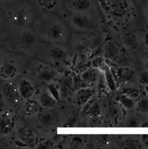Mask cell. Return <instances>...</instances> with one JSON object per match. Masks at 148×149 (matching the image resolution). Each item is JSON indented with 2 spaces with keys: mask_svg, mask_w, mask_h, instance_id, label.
Wrapping results in <instances>:
<instances>
[{
  "mask_svg": "<svg viewBox=\"0 0 148 149\" xmlns=\"http://www.w3.org/2000/svg\"><path fill=\"white\" fill-rule=\"evenodd\" d=\"M36 13L28 0L0 5L2 39L31 27Z\"/></svg>",
  "mask_w": 148,
  "mask_h": 149,
  "instance_id": "cell-2",
  "label": "cell"
},
{
  "mask_svg": "<svg viewBox=\"0 0 148 149\" xmlns=\"http://www.w3.org/2000/svg\"><path fill=\"white\" fill-rule=\"evenodd\" d=\"M143 30H138L118 36L121 45L128 52L137 51L143 44Z\"/></svg>",
  "mask_w": 148,
  "mask_h": 149,
  "instance_id": "cell-13",
  "label": "cell"
},
{
  "mask_svg": "<svg viewBox=\"0 0 148 149\" xmlns=\"http://www.w3.org/2000/svg\"><path fill=\"white\" fill-rule=\"evenodd\" d=\"M36 14L45 12H55L59 0H28Z\"/></svg>",
  "mask_w": 148,
  "mask_h": 149,
  "instance_id": "cell-19",
  "label": "cell"
},
{
  "mask_svg": "<svg viewBox=\"0 0 148 149\" xmlns=\"http://www.w3.org/2000/svg\"><path fill=\"white\" fill-rule=\"evenodd\" d=\"M7 51L31 58H36L43 42L32 27L3 40Z\"/></svg>",
  "mask_w": 148,
  "mask_h": 149,
  "instance_id": "cell-6",
  "label": "cell"
},
{
  "mask_svg": "<svg viewBox=\"0 0 148 149\" xmlns=\"http://www.w3.org/2000/svg\"><path fill=\"white\" fill-rule=\"evenodd\" d=\"M98 76V69L95 68L86 69L81 74V79L86 82H93L95 81Z\"/></svg>",
  "mask_w": 148,
  "mask_h": 149,
  "instance_id": "cell-22",
  "label": "cell"
},
{
  "mask_svg": "<svg viewBox=\"0 0 148 149\" xmlns=\"http://www.w3.org/2000/svg\"><path fill=\"white\" fill-rule=\"evenodd\" d=\"M21 1H24V0H0V5L7 4V3H10L16 2H19Z\"/></svg>",
  "mask_w": 148,
  "mask_h": 149,
  "instance_id": "cell-33",
  "label": "cell"
},
{
  "mask_svg": "<svg viewBox=\"0 0 148 149\" xmlns=\"http://www.w3.org/2000/svg\"><path fill=\"white\" fill-rule=\"evenodd\" d=\"M5 50H6V49H5L3 40H0V59H1V56H2L3 54L4 53V52L5 51Z\"/></svg>",
  "mask_w": 148,
  "mask_h": 149,
  "instance_id": "cell-32",
  "label": "cell"
},
{
  "mask_svg": "<svg viewBox=\"0 0 148 149\" xmlns=\"http://www.w3.org/2000/svg\"><path fill=\"white\" fill-rule=\"evenodd\" d=\"M60 107L59 102L56 106L42 109L35 116L24 120L34 129L40 138L53 139L56 128L63 121V116Z\"/></svg>",
  "mask_w": 148,
  "mask_h": 149,
  "instance_id": "cell-7",
  "label": "cell"
},
{
  "mask_svg": "<svg viewBox=\"0 0 148 149\" xmlns=\"http://www.w3.org/2000/svg\"><path fill=\"white\" fill-rule=\"evenodd\" d=\"M33 59L5 50L0 59V80H13L23 76Z\"/></svg>",
  "mask_w": 148,
  "mask_h": 149,
  "instance_id": "cell-9",
  "label": "cell"
},
{
  "mask_svg": "<svg viewBox=\"0 0 148 149\" xmlns=\"http://www.w3.org/2000/svg\"><path fill=\"white\" fill-rule=\"evenodd\" d=\"M12 137L19 148H37L41 139L34 129L19 116L15 122Z\"/></svg>",
  "mask_w": 148,
  "mask_h": 149,
  "instance_id": "cell-10",
  "label": "cell"
},
{
  "mask_svg": "<svg viewBox=\"0 0 148 149\" xmlns=\"http://www.w3.org/2000/svg\"><path fill=\"white\" fill-rule=\"evenodd\" d=\"M73 32L102 35L109 33L102 15L62 13L58 15Z\"/></svg>",
  "mask_w": 148,
  "mask_h": 149,
  "instance_id": "cell-4",
  "label": "cell"
},
{
  "mask_svg": "<svg viewBox=\"0 0 148 149\" xmlns=\"http://www.w3.org/2000/svg\"><path fill=\"white\" fill-rule=\"evenodd\" d=\"M0 148H19V146L13 137L1 138Z\"/></svg>",
  "mask_w": 148,
  "mask_h": 149,
  "instance_id": "cell-25",
  "label": "cell"
},
{
  "mask_svg": "<svg viewBox=\"0 0 148 149\" xmlns=\"http://www.w3.org/2000/svg\"><path fill=\"white\" fill-rule=\"evenodd\" d=\"M24 74L38 87L49 86L56 84L64 76V70L34 58Z\"/></svg>",
  "mask_w": 148,
  "mask_h": 149,
  "instance_id": "cell-8",
  "label": "cell"
},
{
  "mask_svg": "<svg viewBox=\"0 0 148 149\" xmlns=\"http://www.w3.org/2000/svg\"><path fill=\"white\" fill-rule=\"evenodd\" d=\"M31 27L44 42H68L72 33L64 20L54 12L36 14Z\"/></svg>",
  "mask_w": 148,
  "mask_h": 149,
  "instance_id": "cell-3",
  "label": "cell"
},
{
  "mask_svg": "<svg viewBox=\"0 0 148 149\" xmlns=\"http://www.w3.org/2000/svg\"><path fill=\"white\" fill-rule=\"evenodd\" d=\"M143 44L148 47V30H143Z\"/></svg>",
  "mask_w": 148,
  "mask_h": 149,
  "instance_id": "cell-30",
  "label": "cell"
},
{
  "mask_svg": "<svg viewBox=\"0 0 148 149\" xmlns=\"http://www.w3.org/2000/svg\"><path fill=\"white\" fill-rule=\"evenodd\" d=\"M42 109L35 100L31 98L23 101L17 115L23 119L26 120L37 115Z\"/></svg>",
  "mask_w": 148,
  "mask_h": 149,
  "instance_id": "cell-18",
  "label": "cell"
},
{
  "mask_svg": "<svg viewBox=\"0 0 148 149\" xmlns=\"http://www.w3.org/2000/svg\"><path fill=\"white\" fill-rule=\"evenodd\" d=\"M3 40L2 38V36H1V29H0V40Z\"/></svg>",
  "mask_w": 148,
  "mask_h": 149,
  "instance_id": "cell-35",
  "label": "cell"
},
{
  "mask_svg": "<svg viewBox=\"0 0 148 149\" xmlns=\"http://www.w3.org/2000/svg\"><path fill=\"white\" fill-rule=\"evenodd\" d=\"M142 29L148 30V0H143L139 5Z\"/></svg>",
  "mask_w": 148,
  "mask_h": 149,
  "instance_id": "cell-20",
  "label": "cell"
},
{
  "mask_svg": "<svg viewBox=\"0 0 148 149\" xmlns=\"http://www.w3.org/2000/svg\"><path fill=\"white\" fill-rule=\"evenodd\" d=\"M110 34L120 36L142 29L139 6L134 0H97Z\"/></svg>",
  "mask_w": 148,
  "mask_h": 149,
  "instance_id": "cell-1",
  "label": "cell"
},
{
  "mask_svg": "<svg viewBox=\"0 0 148 149\" xmlns=\"http://www.w3.org/2000/svg\"><path fill=\"white\" fill-rule=\"evenodd\" d=\"M93 94V90L90 88L78 90L75 94L76 102L79 105L85 104Z\"/></svg>",
  "mask_w": 148,
  "mask_h": 149,
  "instance_id": "cell-21",
  "label": "cell"
},
{
  "mask_svg": "<svg viewBox=\"0 0 148 149\" xmlns=\"http://www.w3.org/2000/svg\"><path fill=\"white\" fill-rule=\"evenodd\" d=\"M0 85H1V80H0Z\"/></svg>",
  "mask_w": 148,
  "mask_h": 149,
  "instance_id": "cell-37",
  "label": "cell"
},
{
  "mask_svg": "<svg viewBox=\"0 0 148 149\" xmlns=\"http://www.w3.org/2000/svg\"><path fill=\"white\" fill-rule=\"evenodd\" d=\"M136 79L139 83L146 86H148V72L142 70L136 74Z\"/></svg>",
  "mask_w": 148,
  "mask_h": 149,
  "instance_id": "cell-27",
  "label": "cell"
},
{
  "mask_svg": "<svg viewBox=\"0 0 148 149\" xmlns=\"http://www.w3.org/2000/svg\"><path fill=\"white\" fill-rule=\"evenodd\" d=\"M110 35V36H107L103 44V54L104 58L114 61L118 58L122 47L118 36Z\"/></svg>",
  "mask_w": 148,
  "mask_h": 149,
  "instance_id": "cell-15",
  "label": "cell"
},
{
  "mask_svg": "<svg viewBox=\"0 0 148 149\" xmlns=\"http://www.w3.org/2000/svg\"><path fill=\"white\" fill-rule=\"evenodd\" d=\"M135 108L136 111L141 113H148V95L140 98L136 102Z\"/></svg>",
  "mask_w": 148,
  "mask_h": 149,
  "instance_id": "cell-23",
  "label": "cell"
},
{
  "mask_svg": "<svg viewBox=\"0 0 148 149\" xmlns=\"http://www.w3.org/2000/svg\"><path fill=\"white\" fill-rule=\"evenodd\" d=\"M136 2V3L138 5V6L139 5V4L142 2V1H143V0H134Z\"/></svg>",
  "mask_w": 148,
  "mask_h": 149,
  "instance_id": "cell-34",
  "label": "cell"
},
{
  "mask_svg": "<svg viewBox=\"0 0 148 149\" xmlns=\"http://www.w3.org/2000/svg\"><path fill=\"white\" fill-rule=\"evenodd\" d=\"M146 48V51L143 49V52H139V62L142 66L143 70L148 72V47L145 45Z\"/></svg>",
  "mask_w": 148,
  "mask_h": 149,
  "instance_id": "cell-26",
  "label": "cell"
},
{
  "mask_svg": "<svg viewBox=\"0 0 148 149\" xmlns=\"http://www.w3.org/2000/svg\"><path fill=\"white\" fill-rule=\"evenodd\" d=\"M140 122L139 119L135 115L130 116L128 118L125 125L128 127H138L139 126Z\"/></svg>",
  "mask_w": 148,
  "mask_h": 149,
  "instance_id": "cell-28",
  "label": "cell"
},
{
  "mask_svg": "<svg viewBox=\"0 0 148 149\" xmlns=\"http://www.w3.org/2000/svg\"><path fill=\"white\" fill-rule=\"evenodd\" d=\"M146 88H147V93H148V86H146Z\"/></svg>",
  "mask_w": 148,
  "mask_h": 149,
  "instance_id": "cell-36",
  "label": "cell"
},
{
  "mask_svg": "<svg viewBox=\"0 0 148 149\" xmlns=\"http://www.w3.org/2000/svg\"><path fill=\"white\" fill-rule=\"evenodd\" d=\"M0 93L8 108L17 114L24 101L19 93L16 79L8 81L1 80Z\"/></svg>",
  "mask_w": 148,
  "mask_h": 149,
  "instance_id": "cell-12",
  "label": "cell"
},
{
  "mask_svg": "<svg viewBox=\"0 0 148 149\" xmlns=\"http://www.w3.org/2000/svg\"><path fill=\"white\" fill-rule=\"evenodd\" d=\"M141 139L143 145L145 146L146 147L148 148V134H144L142 136Z\"/></svg>",
  "mask_w": 148,
  "mask_h": 149,
  "instance_id": "cell-31",
  "label": "cell"
},
{
  "mask_svg": "<svg viewBox=\"0 0 148 149\" xmlns=\"http://www.w3.org/2000/svg\"><path fill=\"white\" fill-rule=\"evenodd\" d=\"M75 53L68 42H44L36 58L64 70L70 68Z\"/></svg>",
  "mask_w": 148,
  "mask_h": 149,
  "instance_id": "cell-5",
  "label": "cell"
},
{
  "mask_svg": "<svg viewBox=\"0 0 148 149\" xmlns=\"http://www.w3.org/2000/svg\"><path fill=\"white\" fill-rule=\"evenodd\" d=\"M33 98L43 109L54 107L60 102L46 86H38Z\"/></svg>",
  "mask_w": 148,
  "mask_h": 149,
  "instance_id": "cell-16",
  "label": "cell"
},
{
  "mask_svg": "<svg viewBox=\"0 0 148 149\" xmlns=\"http://www.w3.org/2000/svg\"><path fill=\"white\" fill-rule=\"evenodd\" d=\"M119 101L122 106L127 109H133L136 105V102L132 97L124 94L119 97Z\"/></svg>",
  "mask_w": 148,
  "mask_h": 149,
  "instance_id": "cell-24",
  "label": "cell"
},
{
  "mask_svg": "<svg viewBox=\"0 0 148 149\" xmlns=\"http://www.w3.org/2000/svg\"><path fill=\"white\" fill-rule=\"evenodd\" d=\"M54 12L102 15L97 0H59Z\"/></svg>",
  "mask_w": 148,
  "mask_h": 149,
  "instance_id": "cell-11",
  "label": "cell"
},
{
  "mask_svg": "<svg viewBox=\"0 0 148 149\" xmlns=\"http://www.w3.org/2000/svg\"><path fill=\"white\" fill-rule=\"evenodd\" d=\"M7 109H9L8 107H7L5 100L2 97V95H1V93H0V112H2Z\"/></svg>",
  "mask_w": 148,
  "mask_h": 149,
  "instance_id": "cell-29",
  "label": "cell"
},
{
  "mask_svg": "<svg viewBox=\"0 0 148 149\" xmlns=\"http://www.w3.org/2000/svg\"><path fill=\"white\" fill-rule=\"evenodd\" d=\"M18 115L7 109L0 112V139L12 137Z\"/></svg>",
  "mask_w": 148,
  "mask_h": 149,
  "instance_id": "cell-14",
  "label": "cell"
},
{
  "mask_svg": "<svg viewBox=\"0 0 148 149\" xmlns=\"http://www.w3.org/2000/svg\"><path fill=\"white\" fill-rule=\"evenodd\" d=\"M17 87L23 101L33 98L38 86L25 74L16 79Z\"/></svg>",
  "mask_w": 148,
  "mask_h": 149,
  "instance_id": "cell-17",
  "label": "cell"
}]
</instances>
